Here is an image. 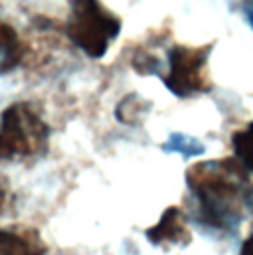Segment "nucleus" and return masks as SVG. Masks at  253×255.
<instances>
[{
    "mask_svg": "<svg viewBox=\"0 0 253 255\" xmlns=\"http://www.w3.org/2000/svg\"><path fill=\"white\" fill-rule=\"evenodd\" d=\"M190 190L200 208V220L216 230H236L244 216L248 182L242 166L234 160L202 162L186 174Z\"/></svg>",
    "mask_w": 253,
    "mask_h": 255,
    "instance_id": "nucleus-1",
    "label": "nucleus"
},
{
    "mask_svg": "<svg viewBox=\"0 0 253 255\" xmlns=\"http://www.w3.org/2000/svg\"><path fill=\"white\" fill-rule=\"evenodd\" d=\"M67 36L89 58H103L121 32V20L107 12L99 0H71Z\"/></svg>",
    "mask_w": 253,
    "mask_h": 255,
    "instance_id": "nucleus-2",
    "label": "nucleus"
},
{
    "mask_svg": "<svg viewBox=\"0 0 253 255\" xmlns=\"http://www.w3.org/2000/svg\"><path fill=\"white\" fill-rule=\"evenodd\" d=\"M48 134V125L28 105H10L0 119V158L34 154L44 148Z\"/></svg>",
    "mask_w": 253,
    "mask_h": 255,
    "instance_id": "nucleus-3",
    "label": "nucleus"
},
{
    "mask_svg": "<svg viewBox=\"0 0 253 255\" xmlns=\"http://www.w3.org/2000/svg\"><path fill=\"white\" fill-rule=\"evenodd\" d=\"M208 56H210V46H206V48H184V46L172 48L168 54L170 71L164 77L166 87L178 97H188L198 91H204L206 89L204 67H206Z\"/></svg>",
    "mask_w": 253,
    "mask_h": 255,
    "instance_id": "nucleus-4",
    "label": "nucleus"
},
{
    "mask_svg": "<svg viewBox=\"0 0 253 255\" xmlns=\"http://www.w3.org/2000/svg\"><path fill=\"white\" fill-rule=\"evenodd\" d=\"M146 238L154 246H160V244H188L190 234L186 226H184L182 212L178 208H168L162 214L160 222L146 232Z\"/></svg>",
    "mask_w": 253,
    "mask_h": 255,
    "instance_id": "nucleus-5",
    "label": "nucleus"
},
{
    "mask_svg": "<svg viewBox=\"0 0 253 255\" xmlns=\"http://www.w3.org/2000/svg\"><path fill=\"white\" fill-rule=\"evenodd\" d=\"M46 246L36 234L0 232V255H44Z\"/></svg>",
    "mask_w": 253,
    "mask_h": 255,
    "instance_id": "nucleus-6",
    "label": "nucleus"
},
{
    "mask_svg": "<svg viewBox=\"0 0 253 255\" xmlns=\"http://www.w3.org/2000/svg\"><path fill=\"white\" fill-rule=\"evenodd\" d=\"M22 60V46L12 26L0 22V73L14 69Z\"/></svg>",
    "mask_w": 253,
    "mask_h": 255,
    "instance_id": "nucleus-7",
    "label": "nucleus"
},
{
    "mask_svg": "<svg viewBox=\"0 0 253 255\" xmlns=\"http://www.w3.org/2000/svg\"><path fill=\"white\" fill-rule=\"evenodd\" d=\"M236 156L242 160L246 168L253 172V123H250L244 130H238L232 138Z\"/></svg>",
    "mask_w": 253,
    "mask_h": 255,
    "instance_id": "nucleus-8",
    "label": "nucleus"
},
{
    "mask_svg": "<svg viewBox=\"0 0 253 255\" xmlns=\"http://www.w3.org/2000/svg\"><path fill=\"white\" fill-rule=\"evenodd\" d=\"M164 150H174V152H182L184 156H194L204 152V144L186 134H172L170 140L164 144Z\"/></svg>",
    "mask_w": 253,
    "mask_h": 255,
    "instance_id": "nucleus-9",
    "label": "nucleus"
},
{
    "mask_svg": "<svg viewBox=\"0 0 253 255\" xmlns=\"http://www.w3.org/2000/svg\"><path fill=\"white\" fill-rule=\"evenodd\" d=\"M140 99L136 95H128L121 101V105L117 107V117L123 121V123H134L140 115Z\"/></svg>",
    "mask_w": 253,
    "mask_h": 255,
    "instance_id": "nucleus-10",
    "label": "nucleus"
},
{
    "mask_svg": "<svg viewBox=\"0 0 253 255\" xmlns=\"http://www.w3.org/2000/svg\"><path fill=\"white\" fill-rule=\"evenodd\" d=\"M132 65H134V69H136L138 73H142V75L158 73V69H160V65H158V62H156V58L146 56V54H138V56L132 60Z\"/></svg>",
    "mask_w": 253,
    "mask_h": 255,
    "instance_id": "nucleus-11",
    "label": "nucleus"
},
{
    "mask_svg": "<svg viewBox=\"0 0 253 255\" xmlns=\"http://www.w3.org/2000/svg\"><path fill=\"white\" fill-rule=\"evenodd\" d=\"M242 255H253V236L244 244V248H242Z\"/></svg>",
    "mask_w": 253,
    "mask_h": 255,
    "instance_id": "nucleus-12",
    "label": "nucleus"
},
{
    "mask_svg": "<svg viewBox=\"0 0 253 255\" xmlns=\"http://www.w3.org/2000/svg\"><path fill=\"white\" fill-rule=\"evenodd\" d=\"M246 16H248L250 24L253 26V0H248V2H246Z\"/></svg>",
    "mask_w": 253,
    "mask_h": 255,
    "instance_id": "nucleus-13",
    "label": "nucleus"
}]
</instances>
